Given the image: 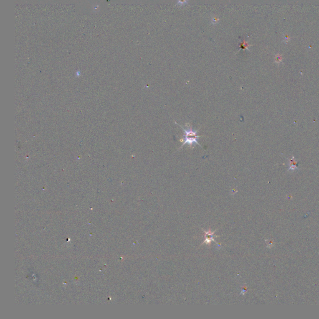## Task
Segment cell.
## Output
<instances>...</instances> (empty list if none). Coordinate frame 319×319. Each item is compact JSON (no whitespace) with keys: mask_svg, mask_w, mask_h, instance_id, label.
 <instances>
[{"mask_svg":"<svg viewBox=\"0 0 319 319\" xmlns=\"http://www.w3.org/2000/svg\"><path fill=\"white\" fill-rule=\"evenodd\" d=\"M178 125L184 131V134H185L184 139L183 140V143L181 145L180 148H181L186 144L188 145L191 148H193V147H195V145H198L200 146L201 147H202L198 143V139L201 137V136L197 135V132L198 130H197V131L193 130L191 129V127L190 124H186V129L183 128L179 124H178Z\"/></svg>","mask_w":319,"mask_h":319,"instance_id":"cell-1","label":"cell"},{"mask_svg":"<svg viewBox=\"0 0 319 319\" xmlns=\"http://www.w3.org/2000/svg\"><path fill=\"white\" fill-rule=\"evenodd\" d=\"M176 5L178 6H185L188 4L189 0H176Z\"/></svg>","mask_w":319,"mask_h":319,"instance_id":"cell-2","label":"cell"},{"mask_svg":"<svg viewBox=\"0 0 319 319\" xmlns=\"http://www.w3.org/2000/svg\"><path fill=\"white\" fill-rule=\"evenodd\" d=\"M219 21V18H218L217 17H213L212 19H211V23L214 25H216L218 23V22Z\"/></svg>","mask_w":319,"mask_h":319,"instance_id":"cell-3","label":"cell"},{"mask_svg":"<svg viewBox=\"0 0 319 319\" xmlns=\"http://www.w3.org/2000/svg\"><path fill=\"white\" fill-rule=\"evenodd\" d=\"M241 47L243 48V49H248V45L247 44L244 43H242L241 45Z\"/></svg>","mask_w":319,"mask_h":319,"instance_id":"cell-4","label":"cell"}]
</instances>
